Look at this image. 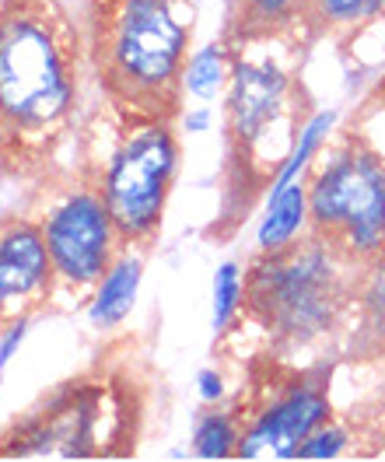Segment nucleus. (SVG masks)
<instances>
[{"label":"nucleus","instance_id":"nucleus-19","mask_svg":"<svg viewBox=\"0 0 385 462\" xmlns=\"http://www.w3.org/2000/svg\"><path fill=\"white\" fill-rule=\"evenodd\" d=\"M344 448H347L344 431H336V428H316V431L301 441L298 459H333V456H340Z\"/></svg>","mask_w":385,"mask_h":462},{"label":"nucleus","instance_id":"nucleus-11","mask_svg":"<svg viewBox=\"0 0 385 462\" xmlns=\"http://www.w3.org/2000/svg\"><path fill=\"white\" fill-rule=\"evenodd\" d=\"M137 284H141V263L133 260L130 253H123L109 266V273L98 281V294H95V305H91V322L95 326H113V322H119V319L133 309Z\"/></svg>","mask_w":385,"mask_h":462},{"label":"nucleus","instance_id":"nucleus-16","mask_svg":"<svg viewBox=\"0 0 385 462\" xmlns=\"http://www.w3.org/2000/svg\"><path fill=\"white\" fill-rule=\"evenodd\" d=\"M221 81H225V53L217 46L200 50L197 57L186 63V88H189V95L210 98L221 88Z\"/></svg>","mask_w":385,"mask_h":462},{"label":"nucleus","instance_id":"nucleus-12","mask_svg":"<svg viewBox=\"0 0 385 462\" xmlns=\"http://www.w3.org/2000/svg\"><path fill=\"white\" fill-rule=\"evenodd\" d=\"M305 214H308V193L301 186H284L280 193L270 197V210L260 225V245L263 249H277V245H288L298 235V228L305 225Z\"/></svg>","mask_w":385,"mask_h":462},{"label":"nucleus","instance_id":"nucleus-15","mask_svg":"<svg viewBox=\"0 0 385 462\" xmlns=\"http://www.w3.org/2000/svg\"><path fill=\"white\" fill-rule=\"evenodd\" d=\"M238 445V428L232 417L225 413H210L204 417V424L197 428V438H193V448L200 459H228Z\"/></svg>","mask_w":385,"mask_h":462},{"label":"nucleus","instance_id":"nucleus-13","mask_svg":"<svg viewBox=\"0 0 385 462\" xmlns=\"http://www.w3.org/2000/svg\"><path fill=\"white\" fill-rule=\"evenodd\" d=\"M375 260L368 263L361 284H357V305L364 319V333L371 337V344H385V242L371 253Z\"/></svg>","mask_w":385,"mask_h":462},{"label":"nucleus","instance_id":"nucleus-5","mask_svg":"<svg viewBox=\"0 0 385 462\" xmlns=\"http://www.w3.org/2000/svg\"><path fill=\"white\" fill-rule=\"evenodd\" d=\"M179 141L172 123L133 126L102 175V197L123 245H148L161 228L169 189L176 182Z\"/></svg>","mask_w":385,"mask_h":462},{"label":"nucleus","instance_id":"nucleus-20","mask_svg":"<svg viewBox=\"0 0 385 462\" xmlns=\"http://www.w3.org/2000/svg\"><path fill=\"white\" fill-rule=\"evenodd\" d=\"M200 396H204L207 403H214V400L221 396V382H217L214 372H204V375H200Z\"/></svg>","mask_w":385,"mask_h":462},{"label":"nucleus","instance_id":"nucleus-10","mask_svg":"<svg viewBox=\"0 0 385 462\" xmlns=\"http://www.w3.org/2000/svg\"><path fill=\"white\" fill-rule=\"evenodd\" d=\"M284 98H288V78L273 63H238L232 70V91H228L232 141L238 147L260 144L284 109Z\"/></svg>","mask_w":385,"mask_h":462},{"label":"nucleus","instance_id":"nucleus-3","mask_svg":"<svg viewBox=\"0 0 385 462\" xmlns=\"http://www.w3.org/2000/svg\"><path fill=\"white\" fill-rule=\"evenodd\" d=\"M351 260L354 256L336 249L323 235L305 242L291 238L288 245L267 249V256L256 260L249 273L245 312L280 340H312L326 333L347 301L340 266Z\"/></svg>","mask_w":385,"mask_h":462},{"label":"nucleus","instance_id":"nucleus-9","mask_svg":"<svg viewBox=\"0 0 385 462\" xmlns=\"http://www.w3.org/2000/svg\"><path fill=\"white\" fill-rule=\"evenodd\" d=\"M326 382L301 378L263 406L245 431H238L235 452L242 459H291L301 441L326 420Z\"/></svg>","mask_w":385,"mask_h":462},{"label":"nucleus","instance_id":"nucleus-4","mask_svg":"<svg viewBox=\"0 0 385 462\" xmlns=\"http://www.w3.org/2000/svg\"><path fill=\"white\" fill-rule=\"evenodd\" d=\"M126 396L109 378H78L42 396L7 438L0 456L18 459H95L119 456L130 448L126 428Z\"/></svg>","mask_w":385,"mask_h":462},{"label":"nucleus","instance_id":"nucleus-14","mask_svg":"<svg viewBox=\"0 0 385 462\" xmlns=\"http://www.w3.org/2000/svg\"><path fill=\"white\" fill-rule=\"evenodd\" d=\"M298 0H232V29L242 35L267 32L295 11Z\"/></svg>","mask_w":385,"mask_h":462},{"label":"nucleus","instance_id":"nucleus-1","mask_svg":"<svg viewBox=\"0 0 385 462\" xmlns=\"http://www.w3.org/2000/svg\"><path fill=\"white\" fill-rule=\"evenodd\" d=\"M88 39L60 0H0V158L42 162L78 109Z\"/></svg>","mask_w":385,"mask_h":462},{"label":"nucleus","instance_id":"nucleus-18","mask_svg":"<svg viewBox=\"0 0 385 462\" xmlns=\"http://www.w3.org/2000/svg\"><path fill=\"white\" fill-rule=\"evenodd\" d=\"M379 0H312V11H319V18L333 25H351L357 18L371 14Z\"/></svg>","mask_w":385,"mask_h":462},{"label":"nucleus","instance_id":"nucleus-8","mask_svg":"<svg viewBox=\"0 0 385 462\" xmlns=\"http://www.w3.org/2000/svg\"><path fill=\"white\" fill-rule=\"evenodd\" d=\"M53 281L42 228L25 217L0 221V333L46 305Z\"/></svg>","mask_w":385,"mask_h":462},{"label":"nucleus","instance_id":"nucleus-6","mask_svg":"<svg viewBox=\"0 0 385 462\" xmlns=\"http://www.w3.org/2000/svg\"><path fill=\"white\" fill-rule=\"evenodd\" d=\"M316 231L347 256H371L385 242V169L368 147H347L308 189Z\"/></svg>","mask_w":385,"mask_h":462},{"label":"nucleus","instance_id":"nucleus-17","mask_svg":"<svg viewBox=\"0 0 385 462\" xmlns=\"http://www.w3.org/2000/svg\"><path fill=\"white\" fill-rule=\"evenodd\" d=\"M238 305H242V270L235 263H225L214 277V322H217V329H225L232 322Z\"/></svg>","mask_w":385,"mask_h":462},{"label":"nucleus","instance_id":"nucleus-2","mask_svg":"<svg viewBox=\"0 0 385 462\" xmlns=\"http://www.w3.org/2000/svg\"><path fill=\"white\" fill-rule=\"evenodd\" d=\"M88 63L123 126L172 123L186 88V25L172 0H88Z\"/></svg>","mask_w":385,"mask_h":462},{"label":"nucleus","instance_id":"nucleus-7","mask_svg":"<svg viewBox=\"0 0 385 462\" xmlns=\"http://www.w3.org/2000/svg\"><path fill=\"white\" fill-rule=\"evenodd\" d=\"M60 284L91 288L126 253L102 189H78L39 225Z\"/></svg>","mask_w":385,"mask_h":462}]
</instances>
